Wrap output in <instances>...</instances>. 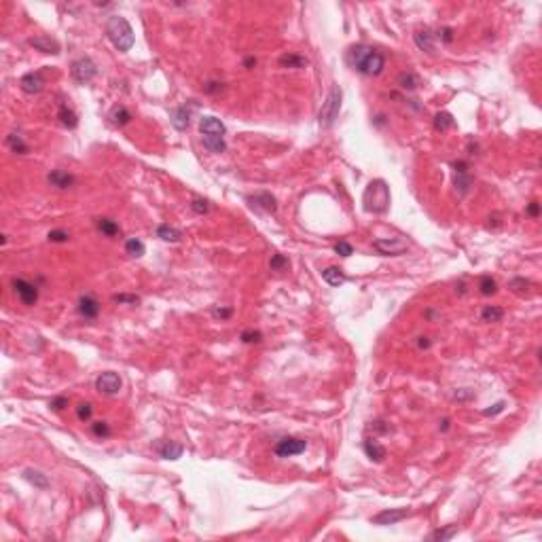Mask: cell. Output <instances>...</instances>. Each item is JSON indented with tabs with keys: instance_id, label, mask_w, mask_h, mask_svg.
I'll list each match as a JSON object with an SVG mask.
<instances>
[{
	"instance_id": "obj_16",
	"label": "cell",
	"mask_w": 542,
	"mask_h": 542,
	"mask_svg": "<svg viewBox=\"0 0 542 542\" xmlns=\"http://www.w3.org/2000/svg\"><path fill=\"white\" fill-rule=\"evenodd\" d=\"M250 203H252V208L263 210V212H271V214L277 210V203H275V199L269 193H256V195H252L250 197Z\"/></svg>"
},
{
	"instance_id": "obj_46",
	"label": "cell",
	"mask_w": 542,
	"mask_h": 542,
	"mask_svg": "<svg viewBox=\"0 0 542 542\" xmlns=\"http://www.w3.org/2000/svg\"><path fill=\"white\" fill-rule=\"evenodd\" d=\"M504 407H506V403H504V400H500V403L492 405V407H489V409H483V415H485V417L498 415V413H502V411H504Z\"/></svg>"
},
{
	"instance_id": "obj_17",
	"label": "cell",
	"mask_w": 542,
	"mask_h": 542,
	"mask_svg": "<svg viewBox=\"0 0 542 542\" xmlns=\"http://www.w3.org/2000/svg\"><path fill=\"white\" fill-rule=\"evenodd\" d=\"M413 41L419 49L426 51V53H434V34L430 30H417L413 34Z\"/></svg>"
},
{
	"instance_id": "obj_13",
	"label": "cell",
	"mask_w": 542,
	"mask_h": 542,
	"mask_svg": "<svg viewBox=\"0 0 542 542\" xmlns=\"http://www.w3.org/2000/svg\"><path fill=\"white\" fill-rule=\"evenodd\" d=\"M20 87L26 94H39V91H43V87H45V79H43L41 72H28V74L22 77Z\"/></svg>"
},
{
	"instance_id": "obj_39",
	"label": "cell",
	"mask_w": 542,
	"mask_h": 542,
	"mask_svg": "<svg viewBox=\"0 0 542 542\" xmlns=\"http://www.w3.org/2000/svg\"><path fill=\"white\" fill-rule=\"evenodd\" d=\"M239 339L244 343H258L260 339H263V335H260L258 330H244V333L239 335Z\"/></svg>"
},
{
	"instance_id": "obj_15",
	"label": "cell",
	"mask_w": 542,
	"mask_h": 542,
	"mask_svg": "<svg viewBox=\"0 0 542 542\" xmlns=\"http://www.w3.org/2000/svg\"><path fill=\"white\" fill-rule=\"evenodd\" d=\"M172 125L176 127L178 132H184L191 125V108L186 106V104H182V106L172 110Z\"/></svg>"
},
{
	"instance_id": "obj_26",
	"label": "cell",
	"mask_w": 542,
	"mask_h": 542,
	"mask_svg": "<svg viewBox=\"0 0 542 542\" xmlns=\"http://www.w3.org/2000/svg\"><path fill=\"white\" fill-rule=\"evenodd\" d=\"M110 121H113L115 125L123 127V125H127L129 121H132V113H129L125 106H115V108L110 110Z\"/></svg>"
},
{
	"instance_id": "obj_42",
	"label": "cell",
	"mask_w": 542,
	"mask_h": 542,
	"mask_svg": "<svg viewBox=\"0 0 542 542\" xmlns=\"http://www.w3.org/2000/svg\"><path fill=\"white\" fill-rule=\"evenodd\" d=\"M191 210L197 212V214H205L210 210V203L205 199H193V201H191Z\"/></svg>"
},
{
	"instance_id": "obj_6",
	"label": "cell",
	"mask_w": 542,
	"mask_h": 542,
	"mask_svg": "<svg viewBox=\"0 0 542 542\" xmlns=\"http://www.w3.org/2000/svg\"><path fill=\"white\" fill-rule=\"evenodd\" d=\"M307 449V441L303 439H294V436H286V439L277 441L275 447H273V453L277 458H292V456H299Z\"/></svg>"
},
{
	"instance_id": "obj_47",
	"label": "cell",
	"mask_w": 542,
	"mask_h": 542,
	"mask_svg": "<svg viewBox=\"0 0 542 542\" xmlns=\"http://www.w3.org/2000/svg\"><path fill=\"white\" fill-rule=\"evenodd\" d=\"M64 407H68V398L58 396L55 400H51V409H53V411H62Z\"/></svg>"
},
{
	"instance_id": "obj_35",
	"label": "cell",
	"mask_w": 542,
	"mask_h": 542,
	"mask_svg": "<svg viewBox=\"0 0 542 542\" xmlns=\"http://www.w3.org/2000/svg\"><path fill=\"white\" fill-rule=\"evenodd\" d=\"M470 186H473V180H470L468 174H456V189L460 191V195H466Z\"/></svg>"
},
{
	"instance_id": "obj_19",
	"label": "cell",
	"mask_w": 542,
	"mask_h": 542,
	"mask_svg": "<svg viewBox=\"0 0 542 542\" xmlns=\"http://www.w3.org/2000/svg\"><path fill=\"white\" fill-rule=\"evenodd\" d=\"M364 453L377 464L386 460V447H383L381 443H377V441H373V439L364 441Z\"/></svg>"
},
{
	"instance_id": "obj_31",
	"label": "cell",
	"mask_w": 542,
	"mask_h": 542,
	"mask_svg": "<svg viewBox=\"0 0 542 542\" xmlns=\"http://www.w3.org/2000/svg\"><path fill=\"white\" fill-rule=\"evenodd\" d=\"M24 475H26V479H28L32 485H36V487H41V489H47V487H49V479H47L43 473H39V470L28 468Z\"/></svg>"
},
{
	"instance_id": "obj_9",
	"label": "cell",
	"mask_w": 542,
	"mask_h": 542,
	"mask_svg": "<svg viewBox=\"0 0 542 542\" xmlns=\"http://www.w3.org/2000/svg\"><path fill=\"white\" fill-rule=\"evenodd\" d=\"M96 390H98L100 394H106V396L117 394V392L121 390V377H119L117 373H110V371L102 373V375L96 379Z\"/></svg>"
},
{
	"instance_id": "obj_34",
	"label": "cell",
	"mask_w": 542,
	"mask_h": 542,
	"mask_svg": "<svg viewBox=\"0 0 542 542\" xmlns=\"http://www.w3.org/2000/svg\"><path fill=\"white\" fill-rule=\"evenodd\" d=\"M98 229L104 233V235H108V237H115L119 233V225L110 218H100L98 220Z\"/></svg>"
},
{
	"instance_id": "obj_3",
	"label": "cell",
	"mask_w": 542,
	"mask_h": 542,
	"mask_svg": "<svg viewBox=\"0 0 542 542\" xmlns=\"http://www.w3.org/2000/svg\"><path fill=\"white\" fill-rule=\"evenodd\" d=\"M364 210L373 214H381L390 208V189L383 180H373L364 191Z\"/></svg>"
},
{
	"instance_id": "obj_37",
	"label": "cell",
	"mask_w": 542,
	"mask_h": 542,
	"mask_svg": "<svg viewBox=\"0 0 542 542\" xmlns=\"http://www.w3.org/2000/svg\"><path fill=\"white\" fill-rule=\"evenodd\" d=\"M458 532V526H449L447 530H436L434 534H430V540H441V542H445V540H449V538H453V534Z\"/></svg>"
},
{
	"instance_id": "obj_23",
	"label": "cell",
	"mask_w": 542,
	"mask_h": 542,
	"mask_svg": "<svg viewBox=\"0 0 542 542\" xmlns=\"http://www.w3.org/2000/svg\"><path fill=\"white\" fill-rule=\"evenodd\" d=\"M157 237H161L163 241H170V244H176V241H180L182 233L176 229V227H170V225H159V227H157Z\"/></svg>"
},
{
	"instance_id": "obj_12",
	"label": "cell",
	"mask_w": 542,
	"mask_h": 542,
	"mask_svg": "<svg viewBox=\"0 0 542 542\" xmlns=\"http://www.w3.org/2000/svg\"><path fill=\"white\" fill-rule=\"evenodd\" d=\"M79 313L85 318V320H94L98 318V313H100V303L96 296L91 294H83L81 299H79Z\"/></svg>"
},
{
	"instance_id": "obj_5",
	"label": "cell",
	"mask_w": 542,
	"mask_h": 542,
	"mask_svg": "<svg viewBox=\"0 0 542 542\" xmlns=\"http://www.w3.org/2000/svg\"><path fill=\"white\" fill-rule=\"evenodd\" d=\"M70 74H72V79L79 85H87L98 74V68H96L91 58H79L77 62H72V66H70Z\"/></svg>"
},
{
	"instance_id": "obj_2",
	"label": "cell",
	"mask_w": 542,
	"mask_h": 542,
	"mask_svg": "<svg viewBox=\"0 0 542 542\" xmlns=\"http://www.w3.org/2000/svg\"><path fill=\"white\" fill-rule=\"evenodd\" d=\"M106 34H108L110 43L119 51H129L134 47V30H132V26H129V22L125 20V17H121V15L108 17Z\"/></svg>"
},
{
	"instance_id": "obj_54",
	"label": "cell",
	"mask_w": 542,
	"mask_h": 542,
	"mask_svg": "<svg viewBox=\"0 0 542 542\" xmlns=\"http://www.w3.org/2000/svg\"><path fill=\"white\" fill-rule=\"evenodd\" d=\"M254 64H256V60H254V58H248L246 62H244V66H246V68H252Z\"/></svg>"
},
{
	"instance_id": "obj_10",
	"label": "cell",
	"mask_w": 542,
	"mask_h": 542,
	"mask_svg": "<svg viewBox=\"0 0 542 542\" xmlns=\"http://www.w3.org/2000/svg\"><path fill=\"white\" fill-rule=\"evenodd\" d=\"M409 517V511L407 509H386V511H381L377 513L371 523H375V526H394V523L398 521H403Z\"/></svg>"
},
{
	"instance_id": "obj_40",
	"label": "cell",
	"mask_w": 542,
	"mask_h": 542,
	"mask_svg": "<svg viewBox=\"0 0 542 542\" xmlns=\"http://www.w3.org/2000/svg\"><path fill=\"white\" fill-rule=\"evenodd\" d=\"M49 241H55V244H64V241H68L70 239V235H68V231H64V229H55V231H49Z\"/></svg>"
},
{
	"instance_id": "obj_25",
	"label": "cell",
	"mask_w": 542,
	"mask_h": 542,
	"mask_svg": "<svg viewBox=\"0 0 542 542\" xmlns=\"http://www.w3.org/2000/svg\"><path fill=\"white\" fill-rule=\"evenodd\" d=\"M396 81H398V85L403 87V89H407V91H413V89H417V87L422 85V81H419V77H417L415 72H400Z\"/></svg>"
},
{
	"instance_id": "obj_7",
	"label": "cell",
	"mask_w": 542,
	"mask_h": 542,
	"mask_svg": "<svg viewBox=\"0 0 542 542\" xmlns=\"http://www.w3.org/2000/svg\"><path fill=\"white\" fill-rule=\"evenodd\" d=\"M373 248L379 252V254H386V256H398L409 250V244L400 237H383V239H375L373 241Z\"/></svg>"
},
{
	"instance_id": "obj_36",
	"label": "cell",
	"mask_w": 542,
	"mask_h": 542,
	"mask_svg": "<svg viewBox=\"0 0 542 542\" xmlns=\"http://www.w3.org/2000/svg\"><path fill=\"white\" fill-rule=\"evenodd\" d=\"M509 288H513L517 294H526V290L532 288V282L530 279H523V277H515L509 282Z\"/></svg>"
},
{
	"instance_id": "obj_1",
	"label": "cell",
	"mask_w": 542,
	"mask_h": 542,
	"mask_svg": "<svg viewBox=\"0 0 542 542\" xmlns=\"http://www.w3.org/2000/svg\"><path fill=\"white\" fill-rule=\"evenodd\" d=\"M349 62L352 66L358 70V72L366 74V77H377L383 72L386 68V58H383L379 51L364 47V45H356L349 49Z\"/></svg>"
},
{
	"instance_id": "obj_11",
	"label": "cell",
	"mask_w": 542,
	"mask_h": 542,
	"mask_svg": "<svg viewBox=\"0 0 542 542\" xmlns=\"http://www.w3.org/2000/svg\"><path fill=\"white\" fill-rule=\"evenodd\" d=\"M36 51H41V53H51V55H58L60 53V43L55 39H51L47 36V34H39V36H34L28 41Z\"/></svg>"
},
{
	"instance_id": "obj_45",
	"label": "cell",
	"mask_w": 542,
	"mask_h": 542,
	"mask_svg": "<svg viewBox=\"0 0 542 542\" xmlns=\"http://www.w3.org/2000/svg\"><path fill=\"white\" fill-rule=\"evenodd\" d=\"M113 299L117 303H129V305H138L140 303V296H136V294H115Z\"/></svg>"
},
{
	"instance_id": "obj_41",
	"label": "cell",
	"mask_w": 542,
	"mask_h": 542,
	"mask_svg": "<svg viewBox=\"0 0 542 542\" xmlns=\"http://www.w3.org/2000/svg\"><path fill=\"white\" fill-rule=\"evenodd\" d=\"M288 267V258H284L282 254H273L271 256V269L273 271H282Z\"/></svg>"
},
{
	"instance_id": "obj_43",
	"label": "cell",
	"mask_w": 542,
	"mask_h": 542,
	"mask_svg": "<svg viewBox=\"0 0 542 542\" xmlns=\"http://www.w3.org/2000/svg\"><path fill=\"white\" fill-rule=\"evenodd\" d=\"M91 430H94L96 436H110V426L106 422H96L91 426Z\"/></svg>"
},
{
	"instance_id": "obj_30",
	"label": "cell",
	"mask_w": 542,
	"mask_h": 542,
	"mask_svg": "<svg viewBox=\"0 0 542 542\" xmlns=\"http://www.w3.org/2000/svg\"><path fill=\"white\" fill-rule=\"evenodd\" d=\"M159 453H161V458H165V460H178L182 456V445H178V443H165Z\"/></svg>"
},
{
	"instance_id": "obj_14",
	"label": "cell",
	"mask_w": 542,
	"mask_h": 542,
	"mask_svg": "<svg viewBox=\"0 0 542 542\" xmlns=\"http://www.w3.org/2000/svg\"><path fill=\"white\" fill-rule=\"evenodd\" d=\"M199 132L203 136H225L227 127H225L222 121L216 119V117H203L199 121Z\"/></svg>"
},
{
	"instance_id": "obj_38",
	"label": "cell",
	"mask_w": 542,
	"mask_h": 542,
	"mask_svg": "<svg viewBox=\"0 0 542 542\" xmlns=\"http://www.w3.org/2000/svg\"><path fill=\"white\" fill-rule=\"evenodd\" d=\"M91 413H94V407H91L89 403H81V405L77 407V415H79L81 422H87V419H91Z\"/></svg>"
},
{
	"instance_id": "obj_52",
	"label": "cell",
	"mask_w": 542,
	"mask_h": 542,
	"mask_svg": "<svg viewBox=\"0 0 542 542\" xmlns=\"http://www.w3.org/2000/svg\"><path fill=\"white\" fill-rule=\"evenodd\" d=\"M453 170H456L458 174H466L468 172V165L464 161H456V163H453Z\"/></svg>"
},
{
	"instance_id": "obj_18",
	"label": "cell",
	"mask_w": 542,
	"mask_h": 542,
	"mask_svg": "<svg viewBox=\"0 0 542 542\" xmlns=\"http://www.w3.org/2000/svg\"><path fill=\"white\" fill-rule=\"evenodd\" d=\"M49 182L58 186V189H70L74 184V176L72 174H68V172H62V170H53L49 174Z\"/></svg>"
},
{
	"instance_id": "obj_28",
	"label": "cell",
	"mask_w": 542,
	"mask_h": 542,
	"mask_svg": "<svg viewBox=\"0 0 542 542\" xmlns=\"http://www.w3.org/2000/svg\"><path fill=\"white\" fill-rule=\"evenodd\" d=\"M453 125H456V121H453V117L449 113H436L434 115V129L436 132H447Z\"/></svg>"
},
{
	"instance_id": "obj_22",
	"label": "cell",
	"mask_w": 542,
	"mask_h": 542,
	"mask_svg": "<svg viewBox=\"0 0 542 542\" xmlns=\"http://www.w3.org/2000/svg\"><path fill=\"white\" fill-rule=\"evenodd\" d=\"M279 66H284V68H296V70H301V68H307L309 66V60L303 58V55H294V53H286L279 58Z\"/></svg>"
},
{
	"instance_id": "obj_53",
	"label": "cell",
	"mask_w": 542,
	"mask_h": 542,
	"mask_svg": "<svg viewBox=\"0 0 542 542\" xmlns=\"http://www.w3.org/2000/svg\"><path fill=\"white\" fill-rule=\"evenodd\" d=\"M417 345L422 347V349H426V347H430V341H428V337H419L417 339Z\"/></svg>"
},
{
	"instance_id": "obj_49",
	"label": "cell",
	"mask_w": 542,
	"mask_h": 542,
	"mask_svg": "<svg viewBox=\"0 0 542 542\" xmlns=\"http://www.w3.org/2000/svg\"><path fill=\"white\" fill-rule=\"evenodd\" d=\"M441 41L447 43V45L453 43V30H451V28H443V30H441Z\"/></svg>"
},
{
	"instance_id": "obj_33",
	"label": "cell",
	"mask_w": 542,
	"mask_h": 542,
	"mask_svg": "<svg viewBox=\"0 0 542 542\" xmlns=\"http://www.w3.org/2000/svg\"><path fill=\"white\" fill-rule=\"evenodd\" d=\"M125 252H127L129 256H136V258H140V256H142V254L146 252V248H144V244L140 241V239L132 237V239H127V241H125Z\"/></svg>"
},
{
	"instance_id": "obj_48",
	"label": "cell",
	"mask_w": 542,
	"mask_h": 542,
	"mask_svg": "<svg viewBox=\"0 0 542 542\" xmlns=\"http://www.w3.org/2000/svg\"><path fill=\"white\" fill-rule=\"evenodd\" d=\"M212 313H214V316H216V318H220V320H225V318H229V316H231V313H233V309H231V307H225V309H220V307H216V309H214Z\"/></svg>"
},
{
	"instance_id": "obj_24",
	"label": "cell",
	"mask_w": 542,
	"mask_h": 542,
	"mask_svg": "<svg viewBox=\"0 0 542 542\" xmlns=\"http://www.w3.org/2000/svg\"><path fill=\"white\" fill-rule=\"evenodd\" d=\"M58 117H60V121H62V125L68 127V129H74V127L79 125V117H77V113H74L72 108H68L66 104H64V106H60Z\"/></svg>"
},
{
	"instance_id": "obj_8",
	"label": "cell",
	"mask_w": 542,
	"mask_h": 542,
	"mask_svg": "<svg viewBox=\"0 0 542 542\" xmlns=\"http://www.w3.org/2000/svg\"><path fill=\"white\" fill-rule=\"evenodd\" d=\"M13 290H15L17 296H20V301L24 305H34L39 301V288L34 284H30L28 279H24V277L13 279Z\"/></svg>"
},
{
	"instance_id": "obj_55",
	"label": "cell",
	"mask_w": 542,
	"mask_h": 542,
	"mask_svg": "<svg viewBox=\"0 0 542 542\" xmlns=\"http://www.w3.org/2000/svg\"><path fill=\"white\" fill-rule=\"evenodd\" d=\"M441 428H443V430H447V428H449V419H443V426H441Z\"/></svg>"
},
{
	"instance_id": "obj_32",
	"label": "cell",
	"mask_w": 542,
	"mask_h": 542,
	"mask_svg": "<svg viewBox=\"0 0 542 542\" xmlns=\"http://www.w3.org/2000/svg\"><path fill=\"white\" fill-rule=\"evenodd\" d=\"M496 290H498V284H496V279L492 275H483L479 279V292L481 294L489 296V294H496Z\"/></svg>"
},
{
	"instance_id": "obj_51",
	"label": "cell",
	"mask_w": 542,
	"mask_h": 542,
	"mask_svg": "<svg viewBox=\"0 0 542 542\" xmlns=\"http://www.w3.org/2000/svg\"><path fill=\"white\" fill-rule=\"evenodd\" d=\"M222 89V83H208L205 85V91L208 94H216V91H220Z\"/></svg>"
},
{
	"instance_id": "obj_4",
	"label": "cell",
	"mask_w": 542,
	"mask_h": 542,
	"mask_svg": "<svg viewBox=\"0 0 542 542\" xmlns=\"http://www.w3.org/2000/svg\"><path fill=\"white\" fill-rule=\"evenodd\" d=\"M341 96H343V94H341V89H339L337 85L328 91V96H326V100H324V104H322V110H320V115H318V121H320V125H322V127H330V125L335 123V119L339 117Z\"/></svg>"
},
{
	"instance_id": "obj_20",
	"label": "cell",
	"mask_w": 542,
	"mask_h": 542,
	"mask_svg": "<svg viewBox=\"0 0 542 542\" xmlns=\"http://www.w3.org/2000/svg\"><path fill=\"white\" fill-rule=\"evenodd\" d=\"M322 277H324V282L328 284V286H341L343 282H345V273H343V269L341 267H335V265H330V267H326L324 271H322Z\"/></svg>"
},
{
	"instance_id": "obj_29",
	"label": "cell",
	"mask_w": 542,
	"mask_h": 542,
	"mask_svg": "<svg viewBox=\"0 0 542 542\" xmlns=\"http://www.w3.org/2000/svg\"><path fill=\"white\" fill-rule=\"evenodd\" d=\"M481 318H483V322H500L504 318V309L498 305H487L481 311Z\"/></svg>"
},
{
	"instance_id": "obj_44",
	"label": "cell",
	"mask_w": 542,
	"mask_h": 542,
	"mask_svg": "<svg viewBox=\"0 0 542 542\" xmlns=\"http://www.w3.org/2000/svg\"><path fill=\"white\" fill-rule=\"evenodd\" d=\"M335 252L341 254V256H352L354 254V248H352V244L339 241V244H335Z\"/></svg>"
},
{
	"instance_id": "obj_21",
	"label": "cell",
	"mask_w": 542,
	"mask_h": 542,
	"mask_svg": "<svg viewBox=\"0 0 542 542\" xmlns=\"http://www.w3.org/2000/svg\"><path fill=\"white\" fill-rule=\"evenodd\" d=\"M201 140H203V146L214 155H220L227 151V142L222 136H201Z\"/></svg>"
},
{
	"instance_id": "obj_27",
	"label": "cell",
	"mask_w": 542,
	"mask_h": 542,
	"mask_svg": "<svg viewBox=\"0 0 542 542\" xmlns=\"http://www.w3.org/2000/svg\"><path fill=\"white\" fill-rule=\"evenodd\" d=\"M7 146L13 153H17V155H26L28 153V144L24 142V138L20 134H9L7 136Z\"/></svg>"
},
{
	"instance_id": "obj_50",
	"label": "cell",
	"mask_w": 542,
	"mask_h": 542,
	"mask_svg": "<svg viewBox=\"0 0 542 542\" xmlns=\"http://www.w3.org/2000/svg\"><path fill=\"white\" fill-rule=\"evenodd\" d=\"M528 214H530V216H534V218H538V216H540V203H538V201H532V203L528 205Z\"/></svg>"
}]
</instances>
